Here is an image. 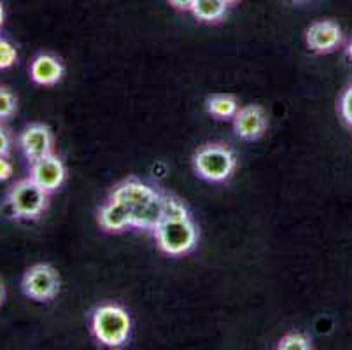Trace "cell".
<instances>
[{
	"label": "cell",
	"mask_w": 352,
	"mask_h": 350,
	"mask_svg": "<svg viewBox=\"0 0 352 350\" xmlns=\"http://www.w3.org/2000/svg\"><path fill=\"white\" fill-rule=\"evenodd\" d=\"M111 200L123 204L132 214V228L153 231L163 219L162 191L140 179H126L114 186Z\"/></svg>",
	"instance_id": "6da1fadb"
},
{
	"label": "cell",
	"mask_w": 352,
	"mask_h": 350,
	"mask_svg": "<svg viewBox=\"0 0 352 350\" xmlns=\"http://www.w3.org/2000/svg\"><path fill=\"white\" fill-rule=\"evenodd\" d=\"M91 333L95 340L109 349H118L128 343L132 333V319L123 307L105 303L95 308L91 316Z\"/></svg>",
	"instance_id": "7a4b0ae2"
},
{
	"label": "cell",
	"mask_w": 352,
	"mask_h": 350,
	"mask_svg": "<svg viewBox=\"0 0 352 350\" xmlns=\"http://www.w3.org/2000/svg\"><path fill=\"white\" fill-rule=\"evenodd\" d=\"M160 250L168 256H184L195 249L198 231L191 217L184 219H162L153 230Z\"/></svg>",
	"instance_id": "3957f363"
},
{
	"label": "cell",
	"mask_w": 352,
	"mask_h": 350,
	"mask_svg": "<svg viewBox=\"0 0 352 350\" xmlns=\"http://www.w3.org/2000/svg\"><path fill=\"white\" fill-rule=\"evenodd\" d=\"M195 172L210 182L230 179L236 168V156L225 144H206L193 156Z\"/></svg>",
	"instance_id": "277c9868"
},
{
	"label": "cell",
	"mask_w": 352,
	"mask_h": 350,
	"mask_svg": "<svg viewBox=\"0 0 352 350\" xmlns=\"http://www.w3.org/2000/svg\"><path fill=\"white\" fill-rule=\"evenodd\" d=\"M50 193L30 177L16 181L8 191V205L16 219H37L47 208Z\"/></svg>",
	"instance_id": "5b68a950"
},
{
	"label": "cell",
	"mask_w": 352,
	"mask_h": 350,
	"mask_svg": "<svg viewBox=\"0 0 352 350\" xmlns=\"http://www.w3.org/2000/svg\"><path fill=\"white\" fill-rule=\"evenodd\" d=\"M21 289L25 296L34 301H51L60 291L58 272L51 265H34L25 272Z\"/></svg>",
	"instance_id": "8992f818"
},
{
	"label": "cell",
	"mask_w": 352,
	"mask_h": 350,
	"mask_svg": "<svg viewBox=\"0 0 352 350\" xmlns=\"http://www.w3.org/2000/svg\"><path fill=\"white\" fill-rule=\"evenodd\" d=\"M28 177L41 186L44 191L51 193L58 191L63 186L67 177V170L62 160L56 154H47L44 158L35 160L30 163V173Z\"/></svg>",
	"instance_id": "52a82bcc"
},
{
	"label": "cell",
	"mask_w": 352,
	"mask_h": 350,
	"mask_svg": "<svg viewBox=\"0 0 352 350\" xmlns=\"http://www.w3.org/2000/svg\"><path fill=\"white\" fill-rule=\"evenodd\" d=\"M18 144L23 151L25 158L32 163L53 153L54 139L50 128L41 123H35L21 131L20 137H18Z\"/></svg>",
	"instance_id": "ba28073f"
},
{
	"label": "cell",
	"mask_w": 352,
	"mask_h": 350,
	"mask_svg": "<svg viewBox=\"0 0 352 350\" xmlns=\"http://www.w3.org/2000/svg\"><path fill=\"white\" fill-rule=\"evenodd\" d=\"M305 41L314 53H331L342 44L344 34L335 21H316L307 30Z\"/></svg>",
	"instance_id": "9c48e42d"
},
{
	"label": "cell",
	"mask_w": 352,
	"mask_h": 350,
	"mask_svg": "<svg viewBox=\"0 0 352 350\" xmlns=\"http://www.w3.org/2000/svg\"><path fill=\"white\" fill-rule=\"evenodd\" d=\"M233 128L240 139L258 140L267 130V116L259 105H245L236 111Z\"/></svg>",
	"instance_id": "30bf717a"
},
{
	"label": "cell",
	"mask_w": 352,
	"mask_h": 350,
	"mask_svg": "<svg viewBox=\"0 0 352 350\" xmlns=\"http://www.w3.org/2000/svg\"><path fill=\"white\" fill-rule=\"evenodd\" d=\"M63 63L53 54L43 53L34 58L30 63V77L35 85L41 86H53L63 77Z\"/></svg>",
	"instance_id": "8fae6325"
},
{
	"label": "cell",
	"mask_w": 352,
	"mask_h": 350,
	"mask_svg": "<svg viewBox=\"0 0 352 350\" xmlns=\"http://www.w3.org/2000/svg\"><path fill=\"white\" fill-rule=\"evenodd\" d=\"M98 224L105 231H123L132 228V214L123 204L109 198L98 212Z\"/></svg>",
	"instance_id": "7c38bea8"
},
{
	"label": "cell",
	"mask_w": 352,
	"mask_h": 350,
	"mask_svg": "<svg viewBox=\"0 0 352 350\" xmlns=\"http://www.w3.org/2000/svg\"><path fill=\"white\" fill-rule=\"evenodd\" d=\"M226 9H228V4L225 0H193L190 11L200 21L216 23L226 14Z\"/></svg>",
	"instance_id": "4fadbf2b"
},
{
	"label": "cell",
	"mask_w": 352,
	"mask_h": 350,
	"mask_svg": "<svg viewBox=\"0 0 352 350\" xmlns=\"http://www.w3.org/2000/svg\"><path fill=\"white\" fill-rule=\"evenodd\" d=\"M239 109V102L232 95H212L207 98V111L217 120H233Z\"/></svg>",
	"instance_id": "5bb4252c"
},
{
	"label": "cell",
	"mask_w": 352,
	"mask_h": 350,
	"mask_svg": "<svg viewBox=\"0 0 352 350\" xmlns=\"http://www.w3.org/2000/svg\"><path fill=\"white\" fill-rule=\"evenodd\" d=\"M162 205L163 219H184V217H190L186 205L182 204L179 198L168 195V193H162Z\"/></svg>",
	"instance_id": "9a60e30c"
},
{
	"label": "cell",
	"mask_w": 352,
	"mask_h": 350,
	"mask_svg": "<svg viewBox=\"0 0 352 350\" xmlns=\"http://www.w3.org/2000/svg\"><path fill=\"white\" fill-rule=\"evenodd\" d=\"M279 350H310L312 349V343L310 338H307L302 333H289V335L284 336L283 340L277 345Z\"/></svg>",
	"instance_id": "2e32d148"
},
{
	"label": "cell",
	"mask_w": 352,
	"mask_h": 350,
	"mask_svg": "<svg viewBox=\"0 0 352 350\" xmlns=\"http://www.w3.org/2000/svg\"><path fill=\"white\" fill-rule=\"evenodd\" d=\"M18 60V51L9 43L8 39L0 37V70H6L12 67Z\"/></svg>",
	"instance_id": "e0dca14e"
},
{
	"label": "cell",
	"mask_w": 352,
	"mask_h": 350,
	"mask_svg": "<svg viewBox=\"0 0 352 350\" xmlns=\"http://www.w3.org/2000/svg\"><path fill=\"white\" fill-rule=\"evenodd\" d=\"M16 112V96L8 88H0V120H9Z\"/></svg>",
	"instance_id": "ac0fdd59"
},
{
	"label": "cell",
	"mask_w": 352,
	"mask_h": 350,
	"mask_svg": "<svg viewBox=\"0 0 352 350\" xmlns=\"http://www.w3.org/2000/svg\"><path fill=\"white\" fill-rule=\"evenodd\" d=\"M340 114L342 118L345 120V123L349 127H352V85L347 86L344 93H342V98H340Z\"/></svg>",
	"instance_id": "d6986e66"
},
{
	"label": "cell",
	"mask_w": 352,
	"mask_h": 350,
	"mask_svg": "<svg viewBox=\"0 0 352 350\" xmlns=\"http://www.w3.org/2000/svg\"><path fill=\"white\" fill-rule=\"evenodd\" d=\"M12 147V139L4 127H0V156H9Z\"/></svg>",
	"instance_id": "ffe728a7"
},
{
	"label": "cell",
	"mask_w": 352,
	"mask_h": 350,
	"mask_svg": "<svg viewBox=\"0 0 352 350\" xmlns=\"http://www.w3.org/2000/svg\"><path fill=\"white\" fill-rule=\"evenodd\" d=\"M12 172L14 170H12V165L8 160V156H0V182L11 179Z\"/></svg>",
	"instance_id": "44dd1931"
},
{
	"label": "cell",
	"mask_w": 352,
	"mask_h": 350,
	"mask_svg": "<svg viewBox=\"0 0 352 350\" xmlns=\"http://www.w3.org/2000/svg\"><path fill=\"white\" fill-rule=\"evenodd\" d=\"M168 2L179 11H190L191 6H193V0H168Z\"/></svg>",
	"instance_id": "7402d4cb"
},
{
	"label": "cell",
	"mask_w": 352,
	"mask_h": 350,
	"mask_svg": "<svg viewBox=\"0 0 352 350\" xmlns=\"http://www.w3.org/2000/svg\"><path fill=\"white\" fill-rule=\"evenodd\" d=\"M345 54H347V58L352 62V39L347 43V46H345Z\"/></svg>",
	"instance_id": "603a6c76"
},
{
	"label": "cell",
	"mask_w": 352,
	"mask_h": 350,
	"mask_svg": "<svg viewBox=\"0 0 352 350\" xmlns=\"http://www.w3.org/2000/svg\"><path fill=\"white\" fill-rule=\"evenodd\" d=\"M4 18H6V12H4V8H2V2H0V28H2V25H4Z\"/></svg>",
	"instance_id": "cb8c5ba5"
},
{
	"label": "cell",
	"mask_w": 352,
	"mask_h": 350,
	"mask_svg": "<svg viewBox=\"0 0 352 350\" xmlns=\"http://www.w3.org/2000/svg\"><path fill=\"white\" fill-rule=\"evenodd\" d=\"M2 301H4V287L0 284V305H2Z\"/></svg>",
	"instance_id": "d4e9b609"
},
{
	"label": "cell",
	"mask_w": 352,
	"mask_h": 350,
	"mask_svg": "<svg viewBox=\"0 0 352 350\" xmlns=\"http://www.w3.org/2000/svg\"><path fill=\"white\" fill-rule=\"evenodd\" d=\"M225 2H226V4H228V6H232V4H235V2H239V0H225Z\"/></svg>",
	"instance_id": "484cf974"
}]
</instances>
